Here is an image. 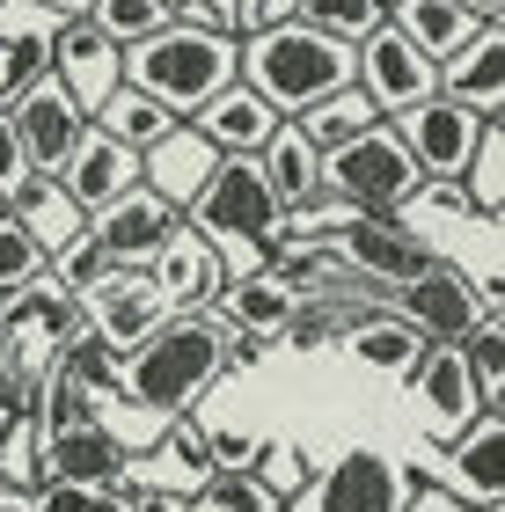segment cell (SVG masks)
<instances>
[{"mask_svg":"<svg viewBox=\"0 0 505 512\" xmlns=\"http://www.w3.org/2000/svg\"><path fill=\"white\" fill-rule=\"evenodd\" d=\"M454 352L469 359V374H476V388H484V403L505 410V330H498V315H491V322H476V330L454 344Z\"/></svg>","mask_w":505,"mask_h":512,"instance_id":"e575fe53","label":"cell"},{"mask_svg":"<svg viewBox=\"0 0 505 512\" xmlns=\"http://www.w3.org/2000/svg\"><path fill=\"white\" fill-rule=\"evenodd\" d=\"M37 476L44 483H125L132 476V454H125V439L103 425H74V432H52V439H37Z\"/></svg>","mask_w":505,"mask_h":512,"instance_id":"e0dca14e","label":"cell"},{"mask_svg":"<svg viewBox=\"0 0 505 512\" xmlns=\"http://www.w3.org/2000/svg\"><path fill=\"white\" fill-rule=\"evenodd\" d=\"M337 344H344V359H352V366H374V374H388V381H410V374H418V359L432 352L396 308H366L359 322H344V330H337Z\"/></svg>","mask_w":505,"mask_h":512,"instance_id":"cb8c5ba5","label":"cell"},{"mask_svg":"<svg viewBox=\"0 0 505 512\" xmlns=\"http://www.w3.org/2000/svg\"><path fill=\"white\" fill-rule=\"evenodd\" d=\"M315 249H330L352 278H366V286H381V293H396V286H410L425 264H440V249H432L410 220H337Z\"/></svg>","mask_w":505,"mask_h":512,"instance_id":"52a82bcc","label":"cell"},{"mask_svg":"<svg viewBox=\"0 0 505 512\" xmlns=\"http://www.w3.org/2000/svg\"><path fill=\"white\" fill-rule=\"evenodd\" d=\"M81 315H88V330H96L110 352H140V344L169 322V308H162V293H154V278L147 271H110L96 293L81 300Z\"/></svg>","mask_w":505,"mask_h":512,"instance_id":"5bb4252c","label":"cell"},{"mask_svg":"<svg viewBox=\"0 0 505 512\" xmlns=\"http://www.w3.org/2000/svg\"><path fill=\"white\" fill-rule=\"evenodd\" d=\"M293 22H308V30H323L337 44H366L388 22V8H381V0H301Z\"/></svg>","mask_w":505,"mask_h":512,"instance_id":"d6a6232c","label":"cell"},{"mask_svg":"<svg viewBox=\"0 0 505 512\" xmlns=\"http://www.w3.org/2000/svg\"><path fill=\"white\" fill-rule=\"evenodd\" d=\"M505 425V410H484L476 425H462L454 439H440V454H447V469L432 476L440 491L462 505V512H498V498H505V483H498V432Z\"/></svg>","mask_w":505,"mask_h":512,"instance_id":"9a60e30c","label":"cell"},{"mask_svg":"<svg viewBox=\"0 0 505 512\" xmlns=\"http://www.w3.org/2000/svg\"><path fill=\"white\" fill-rule=\"evenodd\" d=\"M88 125H96V132H110L125 154H147V147H162V139H169L183 118H169L162 103H147L140 88H118V96H110V103H103Z\"/></svg>","mask_w":505,"mask_h":512,"instance_id":"f546056e","label":"cell"},{"mask_svg":"<svg viewBox=\"0 0 505 512\" xmlns=\"http://www.w3.org/2000/svg\"><path fill=\"white\" fill-rule=\"evenodd\" d=\"M403 139V154L418 161V176L425 183H462V169L476 161V139H484V118H469L462 103H447V96H432L418 110H403V118H388Z\"/></svg>","mask_w":505,"mask_h":512,"instance_id":"30bf717a","label":"cell"},{"mask_svg":"<svg viewBox=\"0 0 505 512\" xmlns=\"http://www.w3.org/2000/svg\"><path fill=\"white\" fill-rule=\"evenodd\" d=\"M323 198L344 205V213H359V220H410V205L425 198V176L403 154L396 125L381 118L359 139H344L337 154H323Z\"/></svg>","mask_w":505,"mask_h":512,"instance_id":"277c9868","label":"cell"},{"mask_svg":"<svg viewBox=\"0 0 505 512\" xmlns=\"http://www.w3.org/2000/svg\"><path fill=\"white\" fill-rule=\"evenodd\" d=\"M198 498L205 505H213V512H286L279 498H271L264 491V483L257 476H249V469H227V476H205L198 483Z\"/></svg>","mask_w":505,"mask_h":512,"instance_id":"d590c367","label":"cell"},{"mask_svg":"<svg viewBox=\"0 0 505 512\" xmlns=\"http://www.w3.org/2000/svg\"><path fill=\"white\" fill-rule=\"evenodd\" d=\"M410 395H418V410L440 425V439H454L462 425H476L491 403H484V388H476L469 374V359L454 352V344H432V352L418 359V374H410Z\"/></svg>","mask_w":505,"mask_h":512,"instance_id":"d6986e66","label":"cell"},{"mask_svg":"<svg viewBox=\"0 0 505 512\" xmlns=\"http://www.w3.org/2000/svg\"><path fill=\"white\" fill-rule=\"evenodd\" d=\"M293 300L271 271H242V278H227L220 286V300L205 315L220 322V337H257V344H271V337H286V322H293Z\"/></svg>","mask_w":505,"mask_h":512,"instance_id":"7402d4cb","label":"cell"},{"mask_svg":"<svg viewBox=\"0 0 505 512\" xmlns=\"http://www.w3.org/2000/svg\"><path fill=\"white\" fill-rule=\"evenodd\" d=\"M352 88L381 110V118H403V110L440 96V66H432L396 22H381L366 44H352Z\"/></svg>","mask_w":505,"mask_h":512,"instance_id":"ba28073f","label":"cell"},{"mask_svg":"<svg viewBox=\"0 0 505 512\" xmlns=\"http://www.w3.org/2000/svg\"><path fill=\"white\" fill-rule=\"evenodd\" d=\"M249 96H257L271 118H301L308 103L337 96L352 81V44H337L308 22H279V30H249L242 37V74H235Z\"/></svg>","mask_w":505,"mask_h":512,"instance_id":"6da1fadb","label":"cell"},{"mask_svg":"<svg viewBox=\"0 0 505 512\" xmlns=\"http://www.w3.org/2000/svg\"><path fill=\"white\" fill-rule=\"evenodd\" d=\"M52 81L66 88V103H74L81 118H96V110L125 88V52L88 15H66L52 30Z\"/></svg>","mask_w":505,"mask_h":512,"instance_id":"8fae6325","label":"cell"},{"mask_svg":"<svg viewBox=\"0 0 505 512\" xmlns=\"http://www.w3.org/2000/svg\"><path fill=\"white\" fill-rule=\"evenodd\" d=\"M388 22H396V30H403L410 44H418V52H425L432 66L454 59L476 30H491V22L476 15V8H462V0H396V15H388Z\"/></svg>","mask_w":505,"mask_h":512,"instance_id":"4316f807","label":"cell"},{"mask_svg":"<svg viewBox=\"0 0 505 512\" xmlns=\"http://www.w3.org/2000/svg\"><path fill=\"white\" fill-rule=\"evenodd\" d=\"M366 125H381V110H374V103H366V96H359V88H352V81H344V88H337V96H323V103H308V110H301V118H293V132H301V139H308V147H315V154H337V147H344V139H359Z\"/></svg>","mask_w":505,"mask_h":512,"instance_id":"f1b7e54d","label":"cell"},{"mask_svg":"<svg viewBox=\"0 0 505 512\" xmlns=\"http://www.w3.org/2000/svg\"><path fill=\"white\" fill-rule=\"evenodd\" d=\"M462 205L469 213H484V220H498V205H505V132L498 125H484V139H476V161L462 169Z\"/></svg>","mask_w":505,"mask_h":512,"instance_id":"4dcf8cb0","label":"cell"},{"mask_svg":"<svg viewBox=\"0 0 505 512\" xmlns=\"http://www.w3.org/2000/svg\"><path fill=\"white\" fill-rule=\"evenodd\" d=\"M213 147L191 132V125H176L162 147H147L140 154V191H154L162 205H176V213H191V198L205 191V176H213Z\"/></svg>","mask_w":505,"mask_h":512,"instance_id":"d4e9b609","label":"cell"},{"mask_svg":"<svg viewBox=\"0 0 505 512\" xmlns=\"http://www.w3.org/2000/svg\"><path fill=\"white\" fill-rule=\"evenodd\" d=\"M22 183H30V161H22V147H15V125L0 118V205H8Z\"/></svg>","mask_w":505,"mask_h":512,"instance_id":"ab89813d","label":"cell"},{"mask_svg":"<svg viewBox=\"0 0 505 512\" xmlns=\"http://www.w3.org/2000/svg\"><path fill=\"white\" fill-rule=\"evenodd\" d=\"M0 118L15 125V147H22V161H30V176H59L66 169V154L81 147V132H88V118L74 103H66V88L59 81H37V88H22V96L0 110Z\"/></svg>","mask_w":505,"mask_h":512,"instance_id":"4fadbf2b","label":"cell"},{"mask_svg":"<svg viewBox=\"0 0 505 512\" xmlns=\"http://www.w3.org/2000/svg\"><path fill=\"white\" fill-rule=\"evenodd\" d=\"M8 213L30 227V242L44 249V264H52V249H66V242H74L81 227H88V220L74 213V198H66L52 176H30V183H22V191L8 198Z\"/></svg>","mask_w":505,"mask_h":512,"instance_id":"83f0119b","label":"cell"},{"mask_svg":"<svg viewBox=\"0 0 505 512\" xmlns=\"http://www.w3.org/2000/svg\"><path fill=\"white\" fill-rule=\"evenodd\" d=\"M147 278H154V293H162L169 315H205L220 300V286H227V264H220V249L205 235L176 227V235L162 242V256L147 264Z\"/></svg>","mask_w":505,"mask_h":512,"instance_id":"2e32d148","label":"cell"},{"mask_svg":"<svg viewBox=\"0 0 505 512\" xmlns=\"http://www.w3.org/2000/svg\"><path fill=\"white\" fill-rule=\"evenodd\" d=\"M205 8L220 15V30H227V37H249V8H257V0H205Z\"/></svg>","mask_w":505,"mask_h":512,"instance_id":"60d3db41","label":"cell"},{"mask_svg":"<svg viewBox=\"0 0 505 512\" xmlns=\"http://www.w3.org/2000/svg\"><path fill=\"white\" fill-rule=\"evenodd\" d=\"M30 512H125V498H118V483H37V498H30Z\"/></svg>","mask_w":505,"mask_h":512,"instance_id":"74e56055","label":"cell"},{"mask_svg":"<svg viewBox=\"0 0 505 512\" xmlns=\"http://www.w3.org/2000/svg\"><path fill=\"white\" fill-rule=\"evenodd\" d=\"M257 169H264V183H271V198H279V213H286V220L301 213V205L323 198V154H315L293 125H279V132L264 139Z\"/></svg>","mask_w":505,"mask_h":512,"instance_id":"484cf974","label":"cell"},{"mask_svg":"<svg viewBox=\"0 0 505 512\" xmlns=\"http://www.w3.org/2000/svg\"><path fill=\"white\" fill-rule=\"evenodd\" d=\"M498 512H505V505H498Z\"/></svg>","mask_w":505,"mask_h":512,"instance_id":"f6af8a7d","label":"cell"},{"mask_svg":"<svg viewBox=\"0 0 505 512\" xmlns=\"http://www.w3.org/2000/svg\"><path fill=\"white\" fill-rule=\"evenodd\" d=\"M183 227L205 235L213 249H227V242L264 249V242H279L286 213H279V198H271V183H264L257 161H213V176H205V191L191 198Z\"/></svg>","mask_w":505,"mask_h":512,"instance_id":"5b68a950","label":"cell"},{"mask_svg":"<svg viewBox=\"0 0 505 512\" xmlns=\"http://www.w3.org/2000/svg\"><path fill=\"white\" fill-rule=\"evenodd\" d=\"M242 74V37H213V30H169L132 44L125 52V88H140L147 103H162L169 118H191L220 96V88H235Z\"/></svg>","mask_w":505,"mask_h":512,"instance_id":"3957f363","label":"cell"},{"mask_svg":"<svg viewBox=\"0 0 505 512\" xmlns=\"http://www.w3.org/2000/svg\"><path fill=\"white\" fill-rule=\"evenodd\" d=\"M388 308H396L425 344H462L476 322L498 315V286H484V278H469L462 264H447V256H440V264H425L410 286L388 293Z\"/></svg>","mask_w":505,"mask_h":512,"instance_id":"8992f818","label":"cell"},{"mask_svg":"<svg viewBox=\"0 0 505 512\" xmlns=\"http://www.w3.org/2000/svg\"><path fill=\"white\" fill-rule=\"evenodd\" d=\"M257 454H264V439H257V432H242V425H220V432H205V476H227V469H257Z\"/></svg>","mask_w":505,"mask_h":512,"instance_id":"f35d334b","label":"cell"},{"mask_svg":"<svg viewBox=\"0 0 505 512\" xmlns=\"http://www.w3.org/2000/svg\"><path fill=\"white\" fill-rule=\"evenodd\" d=\"M227 374V337L213 315H169L140 352H125V403L147 417H191L198 395Z\"/></svg>","mask_w":505,"mask_h":512,"instance_id":"7a4b0ae2","label":"cell"},{"mask_svg":"<svg viewBox=\"0 0 505 512\" xmlns=\"http://www.w3.org/2000/svg\"><path fill=\"white\" fill-rule=\"evenodd\" d=\"M37 278H44V249L30 242V227H22L8 205H0V300L30 293Z\"/></svg>","mask_w":505,"mask_h":512,"instance_id":"836d02e7","label":"cell"},{"mask_svg":"<svg viewBox=\"0 0 505 512\" xmlns=\"http://www.w3.org/2000/svg\"><path fill=\"white\" fill-rule=\"evenodd\" d=\"M66 198H74V213L88 220V213H103L110 198H125V191H140V154H125L110 132H96L88 125L81 132V147L66 154V169L52 176Z\"/></svg>","mask_w":505,"mask_h":512,"instance_id":"ac0fdd59","label":"cell"},{"mask_svg":"<svg viewBox=\"0 0 505 512\" xmlns=\"http://www.w3.org/2000/svg\"><path fill=\"white\" fill-rule=\"evenodd\" d=\"M52 30H59V15L30 8V0H0V110L22 88L52 81Z\"/></svg>","mask_w":505,"mask_h":512,"instance_id":"ffe728a7","label":"cell"},{"mask_svg":"<svg viewBox=\"0 0 505 512\" xmlns=\"http://www.w3.org/2000/svg\"><path fill=\"white\" fill-rule=\"evenodd\" d=\"M183 125H191V132H198L220 161H257V154H264V139L279 132L286 118H271V110H264L257 96H249L242 81H235V88H220V96L205 103V110H191Z\"/></svg>","mask_w":505,"mask_h":512,"instance_id":"44dd1931","label":"cell"},{"mask_svg":"<svg viewBox=\"0 0 505 512\" xmlns=\"http://www.w3.org/2000/svg\"><path fill=\"white\" fill-rule=\"evenodd\" d=\"M191 512H213V505H205V498H191Z\"/></svg>","mask_w":505,"mask_h":512,"instance_id":"7bdbcfd3","label":"cell"},{"mask_svg":"<svg viewBox=\"0 0 505 512\" xmlns=\"http://www.w3.org/2000/svg\"><path fill=\"white\" fill-rule=\"evenodd\" d=\"M403 498H410L403 461H388L381 447H344L330 469L308 476V491L286 512H403Z\"/></svg>","mask_w":505,"mask_h":512,"instance_id":"9c48e42d","label":"cell"},{"mask_svg":"<svg viewBox=\"0 0 505 512\" xmlns=\"http://www.w3.org/2000/svg\"><path fill=\"white\" fill-rule=\"evenodd\" d=\"M176 227H183L176 205H162L154 191H125V198H110L103 213H88V242L110 256V271H147Z\"/></svg>","mask_w":505,"mask_h":512,"instance_id":"7c38bea8","label":"cell"},{"mask_svg":"<svg viewBox=\"0 0 505 512\" xmlns=\"http://www.w3.org/2000/svg\"><path fill=\"white\" fill-rule=\"evenodd\" d=\"M88 22H96L118 52H132V44H147V37L169 30V8H162V0H88Z\"/></svg>","mask_w":505,"mask_h":512,"instance_id":"1f68e13d","label":"cell"},{"mask_svg":"<svg viewBox=\"0 0 505 512\" xmlns=\"http://www.w3.org/2000/svg\"><path fill=\"white\" fill-rule=\"evenodd\" d=\"M30 8H44V15L66 22V15H88V0H30Z\"/></svg>","mask_w":505,"mask_h":512,"instance_id":"b9f144b4","label":"cell"},{"mask_svg":"<svg viewBox=\"0 0 505 512\" xmlns=\"http://www.w3.org/2000/svg\"><path fill=\"white\" fill-rule=\"evenodd\" d=\"M440 96L462 103L469 118L498 125V110H505V44H498V22H491V30H476L454 59H440Z\"/></svg>","mask_w":505,"mask_h":512,"instance_id":"603a6c76","label":"cell"},{"mask_svg":"<svg viewBox=\"0 0 505 512\" xmlns=\"http://www.w3.org/2000/svg\"><path fill=\"white\" fill-rule=\"evenodd\" d=\"M249 476H257L279 505H293V498L308 491V476H315V469H308V454H301V447H271V439H264V454H257V469H249Z\"/></svg>","mask_w":505,"mask_h":512,"instance_id":"8d00e7d4","label":"cell"},{"mask_svg":"<svg viewBox=\"0 0 505 512\" xmlns=\"http://www.w3.org/2000/svg\"><path fill=\"white\" fill-rule=\"evenodd\" d=\"M162 8H176V0H162Z\"/></svg>","mask_w":505,"mask_h":512,"instance_id":"ee69618b","label":"cell"}]
</instances>
